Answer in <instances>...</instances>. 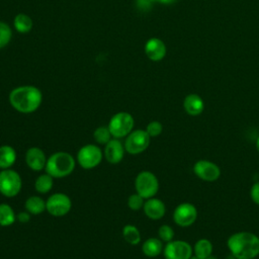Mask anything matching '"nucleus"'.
<instances>
[{
  "label": "nucleus",
  "mask_w": 259,
  "mask_h": 259,
  "mask_svg": "<svg viewBox=\"0 0 259 259\" xmlns=\"http://www.w3.org/2000/svg\"><path fill=\"white\" fill-rule=\"evenodd\" d=\"M12 36V32H11V28L10 26L5 23L0 21V49L6 47Z\"/></svg>",
  "instance_id": "obj_27"
},
{
  "label": "nucleus",
  "mask_w": 259,
  "mask_h": 259,
  "mask_svg": "<svg viewBox=\"0 0 259 259\" xmlns=\"http://www.w3.org/2000/svg\"><path fill=\"white\" fill-rule=\"evenodd\" d=\"M255 146H256V150H257V151H258V153H259V136H258V138L256 139Z\"/></svg>",
  "instance_id": "obj_35"
},
{
  "label": "nucleus",
  "mask_w": 259,
  "mask_h": 259,
  "mask_svg": "<svg viewBox=\"0 0 259 259\" xmlns=\"http://www.w3.org/2000/svg\"><path fill=\"white\" fill-rule=\"evenodd\" d=\"M125 149L124 145L119 141V139H111L104 148V158L110 164H118L124 157Z\"/></svg>",
  "instance_id": "obj_14"
},
{
  "label": "nucleus",
  "mask_w": 259,
  "mask_h": 259,
  "mask_svg": "<svg viewBox=\"0 0 259 259\" xmlns=\"http://www.w3.org/2000/svg\"><path fill=\"white\" fill-rule=\"evenodd\" d=\"M155 1H158V2H160L162 4H172V3L176 2L177 0H155Z\"/></svg>",
  "instance_id": "obj_34"
},
{
  "label": "nucleus",
  "mask_w": 259,
  "mask_h": 259,
  "mask_svg": "<svg viewBox=\"0 0 259 259\" xmlns=\"http://www.w3.org/2000/svg\"><path fill=\"white\" fill-rule=\"evenodd\" d=\"M13 25L16 31L20 33H27L32 28V19L24 13H19L14 17Z\"/></svg>",
  "instance_id": "obj_24"
},
{
  "label": "nucleus",
  "mask_w": 259,
  "mask_h": 259,
  "mask_svg": "<svg viewBox=\"0 0 259 259\" xmlns=\"http://www.w3.org/2000/svg\"><path fill=\"white\" fill-rule=\"evenodd\" d=\"M136 192L145 199L154 197L159 190V180L151 171H141L135 179Z\"/></svg>",
  "instance_id": "obj_5"
},
{
  "label": "nucleus",
  "mask_w": 259,
  "mask_h": 259,
  "mask_svg": "<svg viewBox=\"0 0 259 259\" xmlns=\"http://www.w3.org/2000/svg\"><path fill=\"white\" fill-rule=\"evenodd\" d=\"M250 197L252 201L259 205V181L255 182L250 188Z\"/></svg>",
  "instance_id": "obj_31"
},
{
  "label": "nucleus",
  "mask_w": 259,
  "mask_h": 259,
  "mask_svg": "<svg viewBox=\"0 0 259 259\" xmlns=\"http://www.w3.org/2000/svg\"><path fill=\"white\" fill-rule=\"evenodd\" d=\"M54 186V178L48 174H40L39 176L36 177L34 181V188L38 193L46 194L51 191V189Z\"/></svg>",
  "instance_id": "obj_22"
},
{
  "label": "nucleus",
  "mask_w": 259,
  "mask_h": 259,
  "mask_svg": "<svg viewBox=\"0 0 259 259\" xmlns=\"http://www.w3.org/2000/svg\"><path fill=\"white\" fill-rule=\"evenodd\" d=\"M17 158L16 151L9 145L0 146V169H9Z\"/></svg>",
  "instance_id": "obj_19"
},
{
  "label": "nucleus",
  "mask_w": 259,
  "mask_h": 259,
  "mask_svg": "<svg viewBox=\"0 0 259 259\" xmlns=\"http://www.w3.org/2000/svg\"><path fill=\"white\" fill-rule=\"evenodd\" d=\"M227 246L236 259H254L259 255V237L251 232L234 233L227 240Z\"/></svg>",
  "instance_id": "obj_1"
},
{
  "label": "nucleus",
  "mask_w": 259,
  "mask_h": 259,
  "mask_svg": "<svg viewBox=\"0 0 259 259\" xmlns=\"http://www.w3.org/2000/svg\"><path fill=\"white\" fill-rule=\"evenodd\" d=\"M143 209L146 217L154 221L162 219L166 213L165 203L161 199L156 197H151L146 199Z\"/></svg>",
  "instance_id": "obj_15"
},
{
  "label": "nucleus",
  "mask_w": 259,
  "mask_h": 259,
  "mask_svg": "<svg viewBox=\"0 0 259 259\" xmlns=\"http://www.w3.org/2000/svg\"><path fill=\"white\" fill-rule=\"evenodd\" d=\"M205 259H217V258H214L213 256H210V257H208V258H205Z\"/></svg>",
  "instance_id": "obj_36"
},
{
  "label": "nucleus",
  "mask_w": 259,
  "mask_h": 259,
  "mask_svg": "<svg viewBox=\"0 0 259 259\" xmlns=\"http://www.w3.org/2000/svg\"><path fill=\"white\" fill-rule=\"evenodd\" d=\"M75 166V158L67 152L60 151L52 154L48 158L45 170L53 178H64L74 171Z\"/></svg>",
  "instance_id": "obj_3"
},
{
  "label": "nucleus",
  "mask_w": 259,
  "mask_h": 259,
  "mask_svg": "<svg viewBox=\"0 0 259 259\" xmlns=\"http://www.w3.org/2000/svg\"><path fill=\"white\" fill-rule=\"evenodd\" d=\"M145 203V198L142 197L139 193H133L127 198V206L132 210H140L143 208Z\"/></svg>",
  "instance_id": "obj_28"
},
{
  "label": "nucleus",
  "mask_w": 259,
  "mask_h": 259,
  "mask_svg": "<svg viewBox=\"0 0 259 259\" xmlns=\"http://www.w3.org/2000/svg\"><path fill=\"white\" fill-rule=\"evenodd\" d=\"M146 56L154 62L161 61L166 55V46L158 37H152L147 40L145 45Z\"/></svg>",
  "instance_id": "obj_16"
},
{
  "label": "nucleus",
  "mask_w": 259,
  "mask_h": 259,
  "mask_svg": "<svg viewBox=\"0 0 259 259\" xmlns=\"http://www.w3.org/2000/svg\"><path fill=\"white\" fill-rule=\"evenodd\" d=\"M16 220L19 221L22 224H25V223H27L30 220V213L28 211H26V210L25 211H21V212L16 214Z\"/></svg>",
  "instance_id": "obj_32"
},
{
  "label": "nucleus",
  "mask_w": 259,
  "mask_h": 259,
  "mask_svg": "<svg viewBox=\"0 0 259 259\" xmlns=\"http://www.w3.org/2000/svg\"><path fill=\"white\" fill-rule=\"evenodd\" d=\"M24 207L30 214H40L46 210V201L40 196L31 195L25 200Z\"/></svg>",
  "instance_id": "obj_21"
},
{
  "label": "nucleus",
  "mask_w": 259,
  "mask_h": 259,
  "mask_svg": "<svg viewBox=\"0 0 259 259\" xmlns=\"http://www.w3.org/2000/svg\"><path fill=\"white\" fill-rule=\"evenodd\" d=\"M212 243L206 239L202 238L196 241L193 247V255L198 259H205L211 256L212 254Z\"/></svg>",
  "instance_id": "obj_20"
},
{
  "label": "nucleus",
  "mask_w": 259,
  "mask_h": 259,
  "mask_svg": "<svg viewBox=\"0 0 259 259\" xmlns=\"http://www.w3.org/2000/svg\"><path fill=\"white\" fill-rule=\"evenodd\" d=\"M153 1L154 0H138L137 1V5H138L139 8L144 10L145 8H150Z\"/></svg>",
  "instance_id": "obj_33"
},
{
  "label": "nucleus",
  "mask_w": 259,
  "mask_h": 259,
  "mask_svg": "<svg viewBox=\"0 0 259 259\" xmlns=\"http://www.w3.org/2000/svg\"><path fill=\"white\" fill-rule=\"evenodd\" d=\"M103 158L101 149L94 144H87L81 147L77 153V162L83 169L90 170L97 167Z\"/></svg>",
  "instance_id": "obj_7"
},
{
  "label": "nucleus",
  "mask_w": 259,
  "mask_h": 259,
  "mask_svg": "<svg viewBox=\"0 0 259 259\" xmlns=\"http://www.w3.org/2000/svg\"><path fill=\"white\" fill-rule=\"evenodd\" d=\"M134 125L135 119L133 115L128 112L120 111L111 116L107 126L112 138L121 139L134 131Z\"/></svg>",
  "instance_id": "obj_4"
},
{
  "label": "nucleus",
  "mask_w": 259,
  "mask_h": 259,
  "mask_svg": "<svg viewBox=\"0 0 259 259\" xmlns=\"http://www.w3.org/2000/svg\"><path fill=\"white\" fill-rule=\"evenodd\" d=\"M151 137L146 130H134L125 137L123 143L125 152L131 155H138L143 153L150 146Z\"/></svg>",
  "instance_id": "obj_8"
},
{
  "label": "nucleus",
  "mask_w": 259,
  "mask_h": 259,
  "mask_svg": "<svg viewBox=\"0 0 259 259\" xmlns=\"http://www.w3.org/2000/svg\"><path fill=\"white\" fill-rule=\"evenodd\" d=\"M16 221V214L8 203H0V226L9 227Z\"/></svg>",
  "instance_id": "obj_23"
},
{
  "label": "nucleus",
  "mask_w": 259,
  "mask_h": 259,
  "mask_svg": "<svg viewBox=\"0 0 259 259\" xmlns=\"http://www.w3.org/2000/svg\"><path fill=\"white\" fill-rule=\"evenodd\" d=\"M163 243L160 239L158 238H149L147 239L143 245H142V251L144 255L150 258H154L159 256L163 252Z\"/></svg>",
  "instance_id": "obj_18"
},
{
  "label": "nucleus",
  "mask_w": 259,
  "mask_h": 259,
  "mask_svg": "<svg viewBox=\"0 0 259 259\" xmlns=\"http://www.w3.org/2000/svg\"><path fill=\"white\" fill-rule=\"evenodd\" d=\"M174 230L169 225H162L158 230V236L162 242L168 243L172 241L174 239Z\"/></svg>",
  "instance_id": "obj_29"
},
{
  "label": "nucleus",
  "mask_w": 259,
  "mask_h": 259,
  "mask_svg": "<svg viewBox=\"0 0 259 259\" xmlns=\"http://www.w3.org/2000/svg\"><path fill=\"white\" fill-rule=\"evenodd\" d=\"M93 138L95 140V142L98 144V145H106L111 139H112V136L109 132V128L108 126H98L95 128L94 133H93Z\"/></svg>",
  "instance_id": "obj_26"
},
{
  "label": "nucleus",
  "mask_w": 259,
  "mask_h": 259,
  "mask_svg": "<svg viewBox=\"0 0 259 259\" xmlns=\"http://www.w3.org/2000/svg\"><path fill=\"white\" fill-rule=\"evenodd\" d=\"M25 163L28 168L32 171H41L45 169L47 164L46 153L38 147H30L25 152Z\"/></svg>",
  "instance_id": "obj_13"
},
{
  "label": "nucleus",
  "mask_w": 259,
  "mask_h": 259,
  "mask_svg": "<svg viewBox=\"0 0 259 259\" xmlns=\"http://www.w3.org/2000/svg\"><path fill=\"white\" fill-rule=\"evenodd\" d=\"M122 238L131 245H138L141 242V233L134 225H125L122 228Z\"/></svg>",
  "instance_id": "obj_25"
},
{
  "label": "nucleus",
  "mask_w": 259,
  "mask_h": 259,
  "mask_svg": "<svg viewBox=\"0 0 259 259\" xmlns=\"http://www.w3.org/2000/svg\"><path fill=\"white\" fill-rule=\"evenodd\" d=\"M183 108L187 114L191 116H196L203 111L204 102L199 95L191 93L184 98Z\"/></svg>",
  "instance_id": "obj_17"
},
{
  "label": "nucleus",
  "mask_w": 259,
  "mask_h": 259,
  "mask_svg": "<svg viewBox=\"0 0 259 259\" xmlns=\"http://www.w3.org/2000/svg\"><path fill=\"white\" fill-rule=\"evenodd\" d=\"M165 259H190L193 255V247L183 240H172L163 249Z\"/></svg>",
  "instance_id": "obj_10"
},
{
  "label": "nucleus",
  "mask_w": 259,
  "mask_h": 259,
  "mask_svg": "<svg viewBox=\"0 0 259 259\" xmlns=\"http://www.w3.org/2000/svg\"><path fill=\"white\" fill-rule=\"evenodd\" d=\"M197 219V209L190 202H182L178 204L173 211L174 223L181 227L187 228L192 226Z\"/></svg>",
  "instance_id": "obj_11"
},
{
  "label": "nucleus",
  "mask_w": 259,
  "mask_h": 259,
  "mask_svg": "<svg viewBox=\"0 0 259 259\" xmlns=\"http://www.w3.org/2000/svg\"><path fill=\"white\" fill-rule=\"evenodd\" d=\"M22 187V180L18 172L9 168L0 172V193L5 197L16 196Z\"/></svg>",
  "instance_id": "obj_6"
},
{
  "label": "nucleus",
  "mask_w": 259,
  "mask_h": 259,
  "mask_svg": "<svg viewBox=\"0 0 259 259\" xmlns=\"http://www.w3.org/2000/svg\"><path fill=\"white\" fill-rule=\"evenodd\" d=\"M194 174L201 180L206 182H213L221 176L220 167L209 160H198L193 165Z\"/></svg>",
  "instance_id": "obj_12"
},
{
  "label": "nucleus",
  "mask_w": 259,
  "mask_h": 259,
  "mask_svg": "<svg viewBox=\"0 0 259 259\" xmlns=\"http://www.w3.org/2000/svg\"><path fill=\"white\" fill-rule=\"evenodd\" d=\"M10 105L18 112H34L41 104L42 94L40 90L32 85H23L12 89L8 96Z\"/></svg>",
  "instance_id": "obj_2"
},
{
  "label": "nucleus",
  "mask_w": 259,
  "mask_h": 259,
  "mask_svg": "<svg viewBox=\"0 0 259 259\" xmlns=\"http://www.w3.org/2000/svg\"><path fill=\"white\" fill-rule=\"evenodd\" d=\"M146 132L148 133V135L151 138H156L158 136H160L163 132V125L160 121L158 120H153L151 122H149L146 126Z\"/></svg>",
  "instance_id": "obj_30"
},
{
  "label": "nucleus",
  "mask_w": 259,
  "mask_h": 259,
  "mask_svg": "<svg viewBox=\"0 0 259 259\" xmlns=\"http://www.w3.org/2000/svg\"><path fill=\"white\" fill-rule=\"evenodd\" d=\"M72 208V200L62 192H56L46 200V210L53 217H64Z\"/></svg>",
  "instance_id": "obj_9"
}]
</instances>
